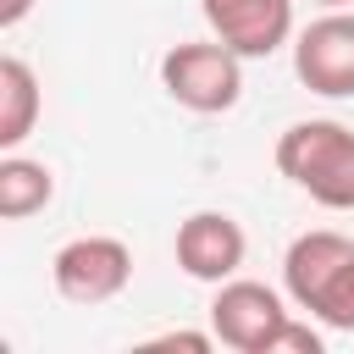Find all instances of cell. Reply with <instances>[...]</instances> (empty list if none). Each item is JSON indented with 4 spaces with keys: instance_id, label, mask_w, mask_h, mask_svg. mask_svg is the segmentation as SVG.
I'll return each mask as SVG.
<instances>
[{
    "instance_id": "1",
    "label": "cell",
    "mask_w": 354,
    "mask_h": 354,
    "mask_svg": "<svg viewBox=\"0 0 354 354\" xmlns=\"http://www.w3.org/2000/svg\"><path fill=\"white\" fill-rule=\"evenodd\" d=\"M282 293L332 332H354V238L310 227L282 254Z\"/></svg>"
},
{
    "instance_id": "2",
    "label": "cell",
    "mask_w": 354,
    "mask_h": 354,
    "mask_svg": "<svg viewBox=\"0 0 354 354\" xmlns=\"http://www.w3.org/2000/svg\"><path fill=\"white\" fill-rule=\"evenodd\" d=\"M277 171L310 194L321 210H354V127L332 116H310L282 127Z\"/></svg>"
},
{
    "instance_id": "3",
    "label": "cell",
    "mask_w": 354,
    "mask_h": 354,
    "mask_svg": "<svg viewBox=\"0 0 354 354\" xmlns=\"http://www.w3.org/2000/svg\"><path fill=\"white\" fill-rule=\"evenodd\" d=\"M160 88L194 116H221L243 100V55L221 39H183L160 55Z\"/></svg>"
},
{
    "instance_id": "4",
    "label": "cell",
    "mask_w": 354,
    "mask_h": 354,
    "mask_svg": "<svg viewBox=\"0 0 354 354\" xmlns=\"http://www.w3.org/2000/svg\"><path fill=\"white\" fill-rule=\"evenodd\" d=\"M50 282L66 304H111L133 282V249L111 232L66 238L50 260Z\"/></svg>"
},
{
    "instance_id": "5",
    "label": "cell",
    "mask_w": 354,
    "mask_h": 354,
    "mask_svg": "<svg viewBox=\"0 0 354 354\" xmlns=\"http://www.w3.org/2000/svg\"><path fill=\"white\" fill-rule=\"evenodd\" d=\"M293 321L288 299L254 277H227L216 282V299H210V332L216 343L238 348V354H271L277 332Z\"/></svg>"
},
{
    "instance_id": "6",
    "label": "cell",
    "mask_w": 354,
    "mask_h": 354,
    "mask_svg": "<svg viewBox=\"0 0 354 354\" xmlns=\"http://www.w3.org/2000/svg\"><path fill=\"white\" fill-rule=\"evenodd\" d=\"M293 72L321 100H354V11H326L293 39Z\"/></svg>"
},
{
    "instance_id": "7",
    "label": "cell",
    "mask_w": 354,
    "mask_h": 354,
    "mask_svg": "<svg viewBox=\"0 0 354 354\" xmlns=\"http://www.w3.org/2000/svg\"><path fill=\"white\" fill-rule=\"evenodd\" d=\"M171 254H177L183 277L216 288V282L238 277V266H243V254H249V238H243V227H238L227 210H194V216L177 221Z\"/></svg>"
},
{
    "instance_id": "8",
    "label": "cell",
    "mask_w": 354,
    "mask_h": 354,
    "mask_svg": "<svg viewBox=\"0 0 354 354\" xmlns=\"http://www.w3.org/2000/svg\"><path fill=\"white\" fill-rule=\"evenodd\" d=\"M210 33L243 61H266L293 39V0H199Z\"/></svg>"
},
{
    "instance_id": "9",
    "label": "cell",
    "mask_w": 354,
    "mask_h": 354,
    "mask_svg": "<svg viewBox=\"0 0 354 354\" xmlns=\"http://www.w3.org/2000/svg\"><path fill=\"white\" fill-rule=\"evenodd\" d=\"M39 111H44V94L33 66L22 55H0V155L28 144V133L39 127Z\"/></svg>"
},
{
    "instance_id": "10",
    "label": "cell",
    "mask_w": 354,
    "mask_h": 354,
    "mask_svg": "<svg viewBox=\"0 0 354 354\" xmlns=\"http://www.w3.org/2000/svg\"><path fill=\"white\" fill-rule=\"evenodd\" d=\"M50 199H55V171L44 160L22 155V149H6L0 155V216L6 221H28Z\"/></svg>"
},
{
    "instance_id": "11",
    "label": "cell",
    "mask_w": 354,
    "mask_h": 354,
    "mask_svg": "<svg viewBox=\"0 0 354 354\" xmlns=\"http://www.w3.org/2000/svg\"><path fill=\"white\" fill-rule=\"evenodd\" d=\"M321 348H326V337H321L310 321H299V315H293V321L277 332V343H271V354H321Z\"/></svg>"
},
{
    "instance_id": "12",
    "label": "cell",
    "mask_w": 354,
    "mask_h": 354,
    "mask_svg": "<svg viewBox=\"0 0 354 354\" xmlns=\"http://www.w3.org/2000/svg\"><path fill=\"white\" fill-rule=\"evenodd\" d=\"M28 11H33V0H0V28H17Z\"/></svg>"
},
{
    "instance_id": "13",
    "label": "cell",
    "mask_w": 354,
    "mask_h": 354,
    "mask_svg": "<svg viewBox=\"0 0 354 354\" xmlns=\"http://www.w3.org/2000/svg\"><path fill=\"white\" fill-rule=\"evenodd\" d=\"M315 6H326V11H343V6H354V0H315Z\"/></svg>"
}]
</instances>
